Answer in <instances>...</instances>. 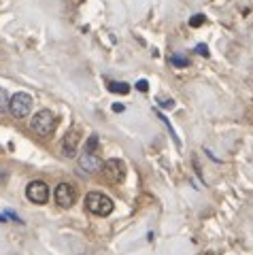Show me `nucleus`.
I'll list each match as a JSON object with an SVG mask.
<instances>
[{"instance_id": "nucleus-1", "label": "nucleus", "mask_w": 253, "mask_h": 255, "mask_svg": "<svg viewBox=\"0 0 253 255\" xmlns=\"http://www.w3.org/2000/svg\"><path fill=\"white\" fill-rule=\"evenodd\" d=\"M85 209H88L92 215L107 217V215L113 213L115 204L107 194H102V191H90V194L85 196Z\"/></svg>"}, {"instance_id": "nucleus-2", "label": "nucleus", "mask_w": 253, "mask_h": 255, "mask_svg": "<svg viewBox=\"0 0 253 255\" xmlns=\"http://www.w3.org/2000/svg\"><path fill=\"white\" fill-rule=\"evenodd\" d=\"M30 126H32V130L38 136H51L55 132V128H58V117H55L49 109H41L38 113H34Z\"/></svg>"}, {"instance_id": "nucleus-3", "label": "nucleus", "mask_w": 253, "mask_h": 255, "mask_svg": "<svg viewBox=\"0 0 253 255\" xmlns=\"http://www.w3.org/2000/svg\"><path fill=\"white\" fill-rule=\"evenodd\" d=\"M9 111H11V115L17 117V119L28 117L30 111H32V96L26 94V92L15 94L13 98L9 100Z\"/></svg>"}, {"instance_id": "nucleus-4", "label": "nucleus", "mask_w": 253, "mask_h": 255, "mask_svg": "<svg viewBox=\"0 0 253 255\" xmlns=\"http://www.w3.org/2000/svg\"><path fill=\"white\" fill-rule=\"evenodd\" d=\"M53 198H55V204L62 206V209H70L75 202H77V187L73 185V183H60L58 187H55L53 191Z\"/></svg>"}, {"instance_id": "nucleus-5", "label": "nucleus", "mask_w": 253, "mask_h": 255, "mask_svg": "<svg viewBox=\"0 0 253 255\" xmlns=\"http://www.w3.org/2000/svg\"><path fill=\"white\" fill-rule=\"evenodd\" d=\"M102 174L109 183H122L126 179V164L120 157H111L102 164Z\"/></svg>"}, {"instance_id": "nucleus-6", "label": "nucleus", "mask_w": 253, "mask_h": 255, "mask_svg": "<svg viewBox=\"0 0 253 255\" xmlns=\"http://www.w3.org/2000/svg\"><path fill=\"white\" fill-rule=\"evenodd\" d=\"M26 198L34 204H47V200H49V185L45 181H30L26 187Z\"/></svg>"}, {"instance_id": "nucleus-7", "label": "nucleus", "mask_w": 253, "mask_h": 255, "mask_svg": "<svg viewBox=\"0 0 253 255\" xmlns=\"http://www.w3.org/2000/svg\"><path fill=\"white\" fill-rule=\"evenodd\" d=\"M79 168L90 172V174L98 172V170H102V157L98 153H94V151L83 149V153L79 155Z\"/></svg>"}, {"instance_id": "nucleus-8", "label": "nucleus", "mask_w": 253, "mask_h": 255, "mask_svg": "<svg viewBox=\"0 0 253 255\" xmlns=\"http://www.w3.org/2000/svg\"><path fill=\"white\" fill-rule=\"evenodd\" d=\"M79 142H81V130H79V128H73V130L64 136V140H62V155L75 157L77 149H79Z\"/></svg>"}, {"instance_id": "nucleus-9", "label": "nucleus", "mask_w": 253, "mask_h": 255, "mask_svg": "<svg viewBox=\"0 0 253 255\" xmlns=\"http://www.w3.org/2000/svg\"><path fill=\"white\" fill-rule=\"evenodd\" d=\"M109 92H113V94H120V96H126V94H130V85L128 83H124V81H111L109 83Z\"/></svg>"}, {"instance_id": "nucleus-10", "label": "nucleus", "mask_w": 253, "mask_h": 255, "mask_svg": "<svg viewBox=\"0 0 253 255\" xmlns=\"http://www.w3.org/2000/svg\"><path fill=\"white\" fill-rule=\"evenodd\" d=\"M9 94H6V90H2V87H0V113H2V111H6L9 109Z\"/></svg>"}, {"instance_id": "nucleus-11", "label": "nucleus", "mask_w": 253, "mask_h": 255, "mask_svg": "<svg viewBox=\"0 0 253 255\" xmlns=\"http://www.w3.org/2000/svg\"><path fill=\"white\" fill-rule=\"evenodd\" d=\"M170 64L172 66H177V68H187V60L185 58H179V55H170Z\"/></svg>"}, {"instance_id": "nucleus-12", "label": "nucleus", "mask_w": 253, "mask_h": 255, "mask_svg": "<svg viewBox=\"0 0 253 255\" xmlns=\"http://www.w3.org/2000/svg\"><path fill=\"white\" fill-rule=\"evenodd\" d=\"M202 23H204V15H194V17L189 19V26L192 28H200Z\"/></svg>"}, {"instance_id": "nucleus-13", "label": "nucleus", "mask_w": 253, "mask_h": 255, "mask_svg": "<svg viewBox=\"0 0 253 255\" xmlns=\"http://www.w3.org/2000/svg\"><path fill=\"white\" fill-rule=\"evenodd\" d=\"M136 90H138V92H147V90H149V83L145 81V79H140V81L136 83Z\"/></svg>"}, {"instance_id": "nucleus-14", "label": "nucleus", "mask_w": 253, "mask_h": 255, "mask_svg": "<svg viewBox=\"0 0 253 255\" xmlns=\"http://www.w3.org/2000/svg\"><path fill=\"white\" fill-rule=\"evenodd\" d=\"M196 51H198L200 55H204V58H207V55H209V47H207V45H198V47H196Z\"/></svg>"}, {"instance_id": "nucleus-15", "label": "nucleus", "mask_w": 253, "mask_h": 255, "mask_svg": "<svg viewBox=\"0 0 253 255\" xmlns=\"http://www.w3.org/2000/svg\"><path fill=\"white\" fill-rule=\"evenodd\" d=\"M162 107L164 109H172V107H175V102H172V100H162Z\"/></svg>"}, {"instance_id": "nucleus-16", "label": "nucleus", "mask_w": 253, "mask_h": 255, "mask_svg": "<svg viewBox=\"0 0 253 255\" xmlns=\"http://www.w3.org/2000/svg\"><path fill=\"white\" fill-rule=\"evenodd\" d=\"M113 111H117V113H122V111H124V105H113Z\"/></svg>"}]
</instances>
